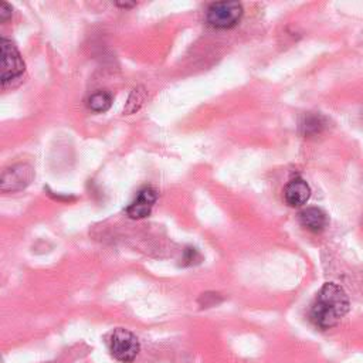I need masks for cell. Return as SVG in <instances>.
<instances>
[{
	"instance_id": "obj_1",
	"label": "cell",
	"mask_w": 363,
	"mask_h": 363,
	"mask_svg": "<svg viewBox=\"0 0 363 363\" xmlns=\"http://www.w3.org/2000/svg\"><path fill=\"white\" fill-rule=\"evenodd\" d=\"M349 311V298L346 292L337 284H325L311 305L310 319L321 329L335 326Z\"/></svg>"
},
{
	"instance_id": "obj_2",
	"label": "cell",
	"mask_w": 363,
	"mask_h": 363,
	"mask_svg": "<svg viewBox=\"0 0 363 363\" xmlns=\"http://www.w3.org/2000/svg\"><path fill=\"white\" fill-rule=\"evenodd\" d=\"M108 346L114 359L121 363L134 362L141 349L137 337L124 328H118L111 334Z\"/></svg>"
},
{
	"instance_id": "obj_3",
	"label": "cell",
	"mask_w": 363,
	"mask_h": 363,
	"mask_svg": "<svg viewBox=\"0 0 363 363\" xmlns=\"http://www.w3.org/2000/svg\"><path fill=\"white\" fill-rule=\"evenodd\" d=\"M243 16V6L237 2H217L208 9V22L216 28H232Z\"/></svg>"
},
{
	"instance_id": "obj_4",
	"label": "cell",
	"mask_w": 363,
	"mask_h": 363,
	"mask_svg": "<svg viewBox=\"0 0 363 363\" xmlns=\"http://www.w3.org/2000/svg\"><path fill=\"white\" fill-rule=\"evenodd\" d=\"M0 50H2V84L6 87L9 81L19 78L24 73V62L15 44L8 39L0 40Z\"/></svg>"
},
{
	"instance_id": "obj_5",
	"label": "cell",
	"mask_w": 363,
	"mask_h": 363,
	"mask_svg": "<svg viewBox=\"0 0 363 363\" xmlns=\"http://www.w3.org/2000/svg\"><path fill=\"white\" fill-rule=\"evenodd\" d=\"M33 179H35V171H33L30 164H13V167L3 171L2 179H0V189H2L3 193L19 192L26 189Z\"/></svg>"
},
{
	"instance_id": "obj_6",
	"label": "cell",
	"mask_w": 363,
	"mask_h": 363,
	"mask_svg": "<svg viewBox=\"0 0 363 363\" xmlns=\"http://www.w3.org/2000/svg\"><path fill=\"white\" fill-rule=\"evenodd\" d=\"M158 199V193L153 187L146 186L140 190L137 199L126 208V214L130 219H145L151 214L152 208Z\"/></svg>"
},
{
	"instance_id": "obj_7",
	"label": "cell",
	"mask_w": 363,
	"mask_h": 363,
	"mask_svg": "<svg viewBox=\"0 0 363 363\" xmlns=\"http://www.w3.org/2000/svg\"><path fill=\"white\" fill-rule=\"evenodd\" d=\"M311 197V187L303 178L291 179L284 189V199L288 206L300 208L304 206Z\"/></svg>"
},
{
	"instance_id": "obj_8",
	"label": "cell",
	"mask_w": 363,
	"mask_h": 363,
	"mask_svg": "<svg viewBox=\"0 0 363 363\" xmlns=\"http://www.w3.org/2000/svg\"><path fill=\"white\" fill-rule=\"evenodd\" d=\"M298 219H300V223L307 230H310V232H314V233L323 232L328 226L326 214L318 208H308V209L303 210L300 213Z\"/></svg>"
},
{
	"instance_id": "obj_9",
	"label": "cell",
	"mask_w": 363,
	"mask_h": 363,
	"mask_svg": "<svg viewBox=\"0 0 363 363\" xmlns=\"http://www.w3.org/2000/svg\"><path fill=\"white\" fill-rule=\"evenodd\" d=\"M87 105L94 112H105L112 105V95L108 91L94 92L87 101Z\"/></svg>"
},
{
	"instance_id": "obj_10",
	"label": "cell",
	"mask_w": 363,
	"mask_h": 363,
	"mask_svg": "<svg viewBox=\"0 0 363 363\" xmlns=\"http://www.w3.org/2000/svg\"><path fill=\"white\" fill-rule=\"evenodd\" d=\"M326 125V121L319 114H308L305 115L304 121L301 122V132L305 137L321 134Z\"/></svg>"
},
{
	"instance_id": "obj_11",
	"label": "cell",
	"mask_w": 363,
	"mask_h": 363,
	"mask_svg": "<svg viewBox=\"0 0 363 363\" xmlns=\"http://www.w3.org/2000/svg\"><path fill=\"white\" fill-rule=\"evenodd\" d=\"M146 100V91L144 87H137L134 91L130 92L129 98H128V103L124 108V114L125 115H130V114H135L141 110V107L144 105Z\"/></svg>"
},
{
	"instance_id": "obj_12",
	"label": "cell",
	"mask_w": 363,
	"mask_h": 363,
	"mask_svg": "<svg viewBox=\"0 0 363 363\" xmlns=\"http://www.w3.org/2000/svg\"><path fill=\"white\" fill-rule=\"evenodd\" d=\"M12 15H13L12 8L6 2H3L2 8H0V22L5 23L6 20H9L12 17Z\"/></svg>"
},
{
	"instance_id": "obj_13",
	"label": "cell",
	"mask_w": 363,
	"mask_h": 363,
	"mask_svg": "<svg viewBox=\"0 0 363 363\" xmlns=\"http://www.w3.org/2000/svg\"><path fill=\"white\" fill-rule=\"evenodd\" d=\"M115 6H118V8H122V9H130V8H135L137 6V3H121V2H118V3H115Z\"/></svg>"
}]
</instances>
